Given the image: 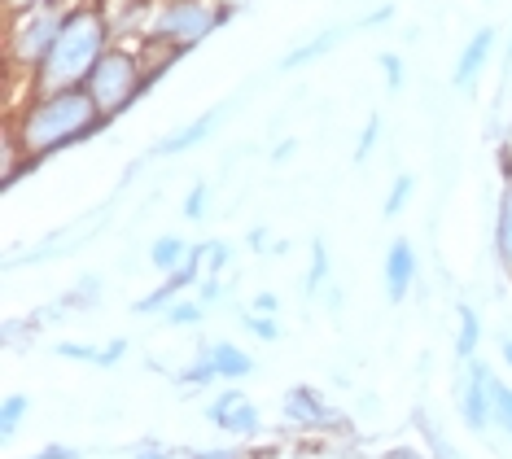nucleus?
<instances>
[{
    "mask_svg": "<svg viewBox=\"0 0 512 459\" xmlns=\"http://www.w3.org/2000/svg\"><path fill=\"white\" fill-rule=\"evenodd\" d=\"M491 49H495V27L486 22V27H477V31L469 35V44H464L456 70H451V84H456V88L477 84V75H482L486 62H491Z\"/></svg>",
    "mask_w": 512,
    "mask_h": 459,
    "instance_id": "obj_9",
    "label": "nucleus"
},
{
    "mask_svg": "<svg viewBox=\"0 0 512 459\" xmlns=\"http://www.w3.org/2000/svg\"><path fill=\"white\" fill-rule=\"evenodd\" d=\"M246 328H250L254 337H263V341H276V337H281L276 320H267V315H246Z\"/></svg>",
    "mask_w": 512,
    "mask_h": 459,
    "instance_id": "obj_27",
    "label": "nucleus"
},
{
    "mask_svg": "<svg viewBox=\"0 0 512 459\" xmlns=\"http://www.w3.org/2000/svg\"><path fill=\"white\" fill-rule=\"evenodd\" d=\"M110 22L97 5H71L66 22L57 31L49 57L40 62V70L31 75V92H62V88H84V79L92 75V66L106 57L110 44Z\"/></svg>",
    "mask_w": 512,
    "mask_h": 459,
    "instance_id": "obj_2",
    "label": "nucleus"
},
{
    "mask_svg": "<svg viewBox=\"0 0 512 459\" xmlns=\"http://www.w3.org/2000/svg\"><path fill=\"white\" fill-rule=\"evenodd\" d=\"M66 9H71L66 0H31V5L14 9V22H9V57L27 75H36L40 62L49 57L57 31L66 22Z\"/></svg>",
    "mask_w": 512,
    "mask_h": 459,
    "instance_id": "obj_5",
    "label": "nucleus"
},
{
    "mask_svg": "<svg viewBox=\"0 0 512 459\" xmlns=\"http://www.w3.org/2000/svg\"><path fill=\"white\" fill-rule=\"evenodd\" d=\"M228 5H232V0H228Z\"/></svg>",
    "mask_w": 512,
    "mask_h": 459,
    "instance_id": "obj_36",
    "label": "nucleus"
},
{
    "mask_svg": "<svg viewBox=\"0 0 512 459\" xmlns=\"http://www.w3.org/2000/svg\"><path fill=\"white\" fill-rule=\"evenodd\" d=\"M477 337H482V324H477V311H469V306H460V359H473V346Z\"/></svg>",
    "mask_w": 512,
    "mask_h": 459,
    "instance_id": "obj_18",
    "label": "nucleus"
},
{
    "mask_svg": "<svg viewBox=\"0 0 512 459\" xmlns=\"http://www.w3.org/2000/svg\"><path fill=\"white\" fill-rule=\"evenodd\" d=\"M337 40H346V27H329V31H320V35H316V40H311V44H298V49L289 53V57H281V70H298V66L316 62V57H324V53H329Z\"/></svg>",
    "mask_w": 512,
    "mask_h": 459,
    "instance_id": "obj_14",
    "label": "nucleus"
},
{
    "mask_svg": "<svg viewBox=\"0 0 512 459\" xmlns=\"http://www.w3.org/2000/svg\"><path fill=\"white\" fill-rule=\"evenodd\" d=\"M504 359H508V368H512V341H504Z\"/></svg>",
    "mask_w": 512,
    "mask_h": 459,
    "instance_id": "obj_34",
    "label": "nucleus"
},
{
    "mask_svg": "<svg viewBox=\"0 0 512 459\" xmlns=\"http://www.w3.org/2000/svg\"><path fill=\"white\" fill-rule=\"evenodd\" d=\"M193 459H237V455H232V451H197Z\"/></svg>",
    "mask_w": 512,
    "mask_h": 459,
    "instance_id": "obj_32",
    "label": "nucleus"
},
{
    "mask_svg": "<svg viewBox=\"0 0 512 459\" xmlns=\"http://www.w3.org/2000/svg\"><path fill=\"white\" fill-rule=\"evenodd\" d=\"M324 276H329V250H324V241L316 237L311 241V276H307V293H316L324 285Z\"/></svg>",
    "mask_w": 512,
    "mask_h": 459,
    "instance_id": "obj_20",
    "label": "nucleus"
},
{
    "mask_svg": "<svg viewBox=\"0 0 512 459\" xmlns=\"http://www.w3.org/2000/svg\"><path fill=\"white\" fill-rule=\"evenodd\" d=\"M202 258H206V245H197V250H189V258L176 267V272H167V280L149 293V298H141L136 302V315H154V311H167L171 302H176V293L180 289H189L193 280H197V272H202Z\"/></svg>",
    "mask_w": 512,
    "mask_h": 459,
    "instance_id": "obj_7",
    "label": "nucleus"
},
{
    "mask_svg": "<svg viewBox=\"0 0 512 459\" xmlns=\"http://www.w3.org/2000/svg\"><path fill=\"white\" fill-rule=\"evenodd\" d=\"M254 311H276V298H272V293H259V302H254Z\"/></svg>",
    "mask_w": 512,
    "mask_h": 459,
    "instance_id": "obj_31",
    "label": "nucleus"
},
{
    "mask_svg": "<svg viewBox=\"0 0 512 459\" xmlns=\"http://www.w3.org/2000/svg\"><path fill=\"white\" fill-rule=\"evenodd\" d=\"M232 14L228 0H162L154 9V22H149V35L162 40L167 49H193L202 44L215 27H224Z\"/></svg>",
    "mask_w": 512,
    "mask_h": 459,
    "instance_id": "obj_3",
    "label": "nucleus"
},
{
    "mask_svg": "<svg viewBox=\"0 0 512 459\" xmlns=\"http://www.w3.org/2000/svg\"><path fill=\"white\" fill-rule=\"evenodd\" d=\"M136 459H171V455H162V451H141Z\"/></svg>",
    "mask_w": 512,
    "mask_h": 459,
    "instance_id": "obj_33",
    "label": "nucleus"
},
{
    "mask_svg": "<svg viewBox=\"0 0 512 459\" xmlns=\"http://www.w3.org/2000/svg\"><path fill=\"white\" fill-rule=\"evenodd\" d=\"M495 254L512 272V171L504 175V193H499V215H495Z\"/></svg>",
    "mask_w": 512,
    "mask_h": 459,
    "instance_id": "obj_13",
    "label": "nucleus"
},
{
    "mask_svg": "<svg viewBox=\"0 0 512 459\" xmlns=\"http://www.w3.org/2000/svg\"><path fill=\"white\" fill-rule=\"evenodd\" d=\"M31 459H79L75 446H44L40 455H31Z\"/></svg>",
    "mask_w": 512,
    "mask_h": 459,
    "instance_id": "obj_29",
    "label": "nucleus"
},
{
    "mask_svg": "<svg viewBox=\"0 0 512 459\" xmlns=\"http://www.w3.org/2000/svg\"><path fill=\"white\" fill-rule=\"evenodd\" d=\"M289 153H294V140H281V145H276V153H272V162H285Z\"/></svg>",
    "mask_w": 512,
    "mask_h": 459,
    "instance_id": "obj_30",
    "label": "nucleus"
},
{
    "mask_svg": "<svg viewBox=\"0 0 512 459\" xmlns=\"http://www.w3.org/2000/svg\"><path fill=\"white\" fill-rule=\"evenodd\" d=\"M149 79H154V70L141 66V53L110 49L97 66H92V75L84 79V88H88V97L97 101V110L106 114V119H114V114H123L127 105L141 97Z\"/></svg>",
    "mask_w": 512,
    "mask_h": 459,
    "instance_id": "obj_4",
    "label": "nucleus"
},
{
    "mask_svg": "<svg viewBox=\"0 0 512 459\" xmlns=\"http://www.w3.org/2000/svg\"><path fill=\"white\" fill-rule=\"evenodd\" d=\"M9 5H14V9H18V5H31V0H9Z\"/></svg>",
    "mask_w": 512,
    "mask_h": 459,
    "instance_id": "obj_35",
    "label": "nucleus"
},
{
    "mask_svg": "<svg viewBox=\"0 0 512 459\" xmlns=\"http://www.w3.org/2000/svg\"><path fill=\"white\" fill-rule=\"evenodd\" d=\"M495 425L512 438V390L508 385H499V381H495Z\"/></svg>",
    "mask_w": 512,
    "mask_h": 459,
    "instance_id": "obj_22",
    "label": "nucleus"
},
{
    "mask_svg": "<svg viewBox=\"0 0 512 459\" xmlns=\"http://www.w3.org/2000/svg\"><path fill=\"white\" fill-rule=\"evenodd\" d=\"M184 258H189V245H184L180 237H158L154 245H149V263H154L158 272H176Z\"/></svg>",
    "mask_w": 512,
    "mask_h": 459,
    "instance_id": "obj_17",
    "label": "nucleus"
},
{
    "mask_svg": "<svg viewBox=\"0 0 512 459\" xmlns=\"http://www.w3.org/2000/svg\"><path fill=\"white\" fill-rule=\"evenodd\" d=\"M22 411H27V398H22V394H9V398H5V420H0V429H5V438H14V429H18Z\"/></svg>",
    "mask_w": 512,
    "mask_h": 459,
    "instance_id": "obj_26",
    "label": "nucleus"
},
{
    "mask_svg": "<svg viewBox=\"0 0 512 459\" xmlns=\"http://www.w3.org/2000/svg\"><path fill=\"white\" fill-rule=\"evenodd\" d=\"M123 350H127V341H110L106 350H97V346H79V341H62V346H57V355H62V359L97 363V368H114V363L123 359Z\"/></svg>",
    "mask_w": 512,
    "mask_h": 459,
    "instance_id": "obj_15",
    "label": "nucleus"
},
{
    "mask_svg": "<svg viewBox=\"0 0 512 459\" xmlns=\"http://www.w3.org/2000/svg\"><path fill=\"white\" fill-rule=\"evenodd\" d=\"M211 420L224 433H237V438H254L259 433V407L246 394H219L211 403Z\"/></svg>",
    "mask_w": 512,
    "mask_h": 459,
    "instance_id": "obj_8",
    "label": "nucleus"
},
{
    "mask_svg": "<svg viewBox=\"0 0 512 459\" xmlns=\"http://www.w3.org/2000/svg\"><path fill=\"white\" fill-rule=\"evenodd\" d=\"M460 411H464V425H469L473 433H482L486 425H495V376H491V368H486L482 359H469Z\"/></svg>",
    "mask_w": 512,
    "mask_h": 459,
    "instance_id": "obj_6",
    "label": "nucleus"
},
{
    "mask_svg": "<svg viewBox=\"0 0 512 459\" xmlns=\"http://www.w3.org/2000/svg\"><path fill=\"white\" fill-rule=\"evenodd\" d=\"M412 188H416L412 175H399V180L390 184V197H386V219H399V215H403V206H407V197H412Z\"/></svg>",
    "mask_w": 512,
    "mask_h": 459,
    "instance_id": "obj_19",
    "label": "nucleus"
},
{
    "mask_svg": "<svg viewBox=\"0 0 512 459\" xmlns=\"http://www.w3.org/2000/svg\"><path fill=\"white\" fill-rule=\"evenodd\" d=\"M110 119L97 110V101L88 97V88H62V92H36L22 105L14 136L22 145V158L40 162L57 149H71L79 140L97 136Z\"/></svg>",
    "mask_w": 512,
    "mask_h": 459,
    "instance_id": "obj_1",
    "label": "nucleus"
},
{
    "mask_svg": "<svg viewBox=\"0 0 512 459\" xmlns=\"http://www.w3.org/2000/svg\"><path fill=\"white\" fill-rule=\"evenodd\" d=\"M202 320V302H171L167 306V324H197Z\"/></svg>",
    "mask_w": 512,
    "mask_h": 459,
    "instance_id": "obj_25",
    "label": "nucleus"
},
{
    "mask_svg": "<svg viewBox=\"0 0 512 459\" xmlns=\"http://www.w3.org/2000/svg\"><path fill=\"white\" fill-rule=\"evenodd\" d=\"M211 363L219 376H228V381H241V376L254 372V359L246 355V350H237L232 341H219V346L211 350Z\"/></svg>",
    "mask_w": 512,
    "mask_h": 459,
    "instance_id": "obj_16",
    "label": "nucleus"
},
{
    "mask_svg": "<svg viewBox=\"0 0 512 459\" xmlns=\"http://www.w3.org/2000/svg\"><path fill=\"white\" fill-rule=\"evenodd\" d=\"M412 280H416V250H412L407 237H394L390 250H386V293H390V302H403L407 289H412Z\"/></svg>",
    "mask_w": 512,
    "mask_h": 459,
    "instance_id": "obj_11",
    "label": "nucleus"
},
{
    "mask_svg": "<svg viewBox=\"0 0 512 459\" xmlns=\"http://www.w3.org/2000/svg\"><path fill=\"white\" fill-rule=\"evenodd\" d=\"M381 140V114H372V119L364 123V132H359V145H355V162H368L372 145Z\"/></svg>",
    "mask_w": 512,
    "mask_h": 459,
    "instance_id": "obj_24",
    "label": "nucleus"
},
{
    "mask_svg": "<svg viewBox=\"0 0 512 459\" xmlns=\"http://www.w3.org/2000/svg\"><path fill=\"white\" fill-rule=\"evenodd\" d=\"M377 66H381V75H386V88L399 92L403 88V57L399 53H377Z\"/></svg>",
    "mask_w": 512,
    "mask_h": 459,
    "instance_id": "obj_23",
    "label": "nucleus"
},
{
    "mask_svg": "<svg viewBox=\"0 0 512 459\" xmlns=\"http://www.w3.org/2000/svg\"><path fill=\"white\" fill-rule=\"evenodd\" d=\"M285 416L294 420V425H311V429L337 425V411L324 403L320 390H311V385H294V390L285 394Z\"/></svg>",
    "mask_w": 512,
    "mask_h": 459,
    "instance_id": "obj_10",
    "label": "nucleus"
},
{
    "mask_svg": "<svg viewBox=\"0 0 512 459\" xmlns=\"http://www.w3.org/2000/svg\"><path fill=\"white\" fill-rule=\"evenodd\" d=\"M215 363L211 359H202V363H193L189 372H184V385H206V381H215Z\"/></svg>",
    "mask_w": 512,
    "mask_h": 459,
    "instance_id": "obj_28",
    "label": "nucleus"
},
{
    "mask_svg": "<svg viewBox=\"0 0 512 459\" xmlns=\"http://www.w3.org/2000/svg\"><path fill=\"white\" fill-rule=\"evenodd\" d=\"M211 210V188L206 184H193L189 197H184V219H202Z\"/></svg>",
    "mask_w": 512,
    "mask_h": 459,
    "instance_id": "obj_21",
    "label": "nucleus"
},
{
    "mask_svg": "<svg viewBox=\"0 0 512 459\" xmlns=\"http://www.w3.org/2000/svg\"><path fill=\"white\" fill-rule=\"evenodd\" d=\"M215 119H219V110H206L202 119H193L189 127H180V132H171L167 140H162L158 153H189L193 145H202V140L215 132Z\"/></svg>",
    "mask_w": 512,
    "mask_h": 459,
    "instance_id": "obj_12",
    "label": "nucleus"
}]
</instances>
